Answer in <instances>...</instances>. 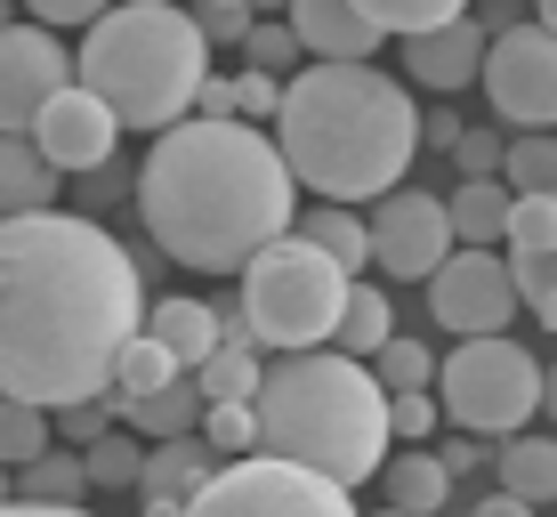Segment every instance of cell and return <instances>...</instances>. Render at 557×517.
<instances>
[{
    "label": "cell",
    "mask_w": 557,
    "mask_h": 517,
    "mask_svg": "<svg viewBox=\"0 0 557 517\" xmlns=\"http://www.w3.org/2000/svg\"><path fill=\"white\" fill-rule=\"evenodd\" d=\"M0 275H9V316H0L9 396L41 413L106 405L122 356L146 340L153 316L138 251H122L82 210H57L0 226Z\"/></svg>",
    "instance_id": "6da1fadb"
},
{
    "label": "cell",
    "mask_w": 557,
    "mask_h": 517,
    "mask_svg": "<svg viewBox=\"0 0 557 517\" xmlns=\"http://www.w3.org/2000/svg\"><path fill=\"white\" fill-rule=\"evenodd\" d=\"M138 219L153 251L195 275H251L259 251L299 235V179L275 130L251 122H178L138 162Z\"/></svg>",
    "instance_id": "7a4b0ae2"
},
{
    "label": "cell",
    "mask_w": 557,
    "mask_h": 517,
    "mask_svg": "<svg viewBox=\"0 0 557 517\" xmlns=\"http://www.w3.org/2000/svg\"><path fill=\"white\" fill-rule=\"evenodd\" d=\"M275 146L315 202L380 210L388 195H405V170L429 146V113L380 65H307L283 98Z\"/></svg>",
    "instance_id": "3957f363"
},
{
    "label": "cell",
    "mask_w": 557,
    "mask_h": 517,
    "mask_svg": "<svg viewBox=\"0 0 557 517\" xmlns=\"http://www.w3.org/2000/svg\"><path fill=\"white\" fill-rule=\"evenodd\" d=\"M259 436L275 461H299L332 485H380L396 445V396L380 389L372 364L315 348V356H275L259 396Z\"/></svg>",
    "instance_id": "277c9868"
},
{
    "label": "cell",
    "mask_w": 557,
    "mask_h": 517,
    "mask_svg": "<svg viewBox=\"0 0 557 517\" xmlns=\"http://www.w3.org/2000/svg\"><path fill=\"white\" fill-rule=\"evenodd\" d=\"M82 89L113 106L122 130H153L170 138L178 122L202 113L210 89V41L195 25V9H170V0H122L98 33L82 41Z\"/></svg>",
    "instance_id": "5b68a950"
},
{
    "label": "cell",
    "mask_w": 557,
    "mask_h": 517,
    "mask_svg": "<svg viewBox=\"0 0 557 517\" xmlns=\"http://www.w3.org/2000/svg\"><path fill=\"white\" fill-rule=\"evenodd\" d=\"M356 308V275L339 259H323L307 235H283L275 251L251 259L243 275V316H251V340L275 356H315L339 348V323Z\"/></svg>",
    "instance_id": "8992f818"
},
{
    "label": "cell",
    "mask_w": 557,
    "mask_h": 517,
    "mask_svg": "<svg viewBox=\"0 0 557 517\" xmlns=\"http://www.w3.org/2000/svg\"><path fill=\"white\" fill-rule=\"evenodd\" d=\"M549 396V364H533L517 340H460L436 372V405L460 436H525V420Z\"/></svg>",
    "instance_id": "52a82bcc"
},
{
    "label": "cell",
    "mask_w": 557,
    "mask_h": 517,
    "mask_svg": "<svg viewBox=\"0 0 557 517\" xmlns=\"http://www.w3.org/2000/svg\"><path fill=\"white\" fill-rule=\"evenodd\" d=\"M186 517H356V502L332 477L259 453V461H235V469L210 477L195 502H186Z\"/></svg>",
    "instance_id": "ba28073f"
},
{
    "label": "cell",
    "mask_w": 557,
    "mask_h": 517,
    "mask_svg": "<svg viewBox=\"0 0 557 517\" xmlns=\"http://www.w3.org/2000/svg\"><path fill=\"white\" fill-rule=\"evenodd\" d=\"M485 98L517 138H557V33H542L533 16L502 33L485 57Z\"/></svg>",
    "instance_id": "9c48e42d"
},
{
    "label": "cell",
    "mask_w": 557,
    "mask_h": 517,
    "mask_svg": "<svg viewBox=\"0 0 557 517\" xmlns=\"http://www.w3.org/2000/svg\"><path fill=\"white\" fill-rule=\"evenodd\" d=\"M65 89H82V57L33 16H9V33H0V122H9V138H33Z\"/></svg>",
    "instance_id": "30bf717a"
},
{
    "label": "cell",
    "mask_w": 557,
    "mask_h": 517,
    "mask_svg": "<svg viewBox=\"0 0 557 517\" xmlns=\"http://www.w3.org/2000/svg\"><path fill=\"white\" fill-rule=\"evenodd\" d=\"M460 235H453V210L436 195H420V186H405V195H388L372 210V267L388 283H436L453 267Z\"/></svg>",
    "instance_id": "8fae6325"
},
{
    "label": "cell",
    "mask_w": 557,
    "mask_h": 517,
    "mask_svg": "<svg viewBox=\"0 0 557 517\" xmlns=\"http://www.w3.org/2000/svg\"><path fill=\"white\" fill-rule=\"evenodd\" d=\"M429 308L460 340H509V316L525 308V292L509 275V251H453V267L429 283Z\"/></svg>",
    "instance_id": "7c38bea8"
},
{
    "label": "cell",
    "mask_w": 557,
    "mask_h": 517,
    "mask_svg": "<svg viewBox=\"0 0 557 517\" xmlns=\"http://www.w3.org/2000/svg\"><path fill=\"white\" fill-rule=\"evenodd\" d=\"M33 146L49 155L57 179H98V170L113 162V146H122V122H113L106 98H89V89H65V98L41 113Z\"/></svg>",
    "instance_id": "4fadbf2b"
},
{
    "label": "cell",
    "mask_w": 557,
    "mask_h": 517,
    "mask_svg": "<svg viewBox=\"0 0 557 517\" xmlns=\"http://www.w3.org/2000/svg\"><path fill=\"white\" fill-rule=\"evenodd\" d=\"M292 33L307 41V65H372L388 33L372 25V0H299Z\"/></svg>",
    "instance_id": "5bb4252c"
},
{
    "label": "cell",
    "mask_w": 557,
    "mask_h": 517,
    "mask_svg": "<svg viewBox=\"0 0 557 517\" xmlns=\"http://www.w3.org/2000/svg\"><path fill=\"white\" fill-rule=\"evenodd\" d=\"M485 57H493V33L476 25V16H460V25H445L436 41L405 49V73L420 89H469V82H485Z\"/></svg>",
    "instance_id": "9a60e30c"
},
{
    "label": "cell",
    "mask_w": 557,
    "mask_h": 517,
    "mask_svg": "<svg viewBox=\"0 0 557 517\" xmlns=\"http://www.w3.org/2000/svg\"><path fill=\"white\" fill-rule=\"evenodd\" d=\"M146 340H162V348L178 356L186 372H202V364L226 348V316L210 308V299H186V292H170V299H153V316H146Z\"/></svg>",
    "instance_id": "2e32d148"
},
{
    "label": "cell",
    "mask_w": 557,
    "mask_h": 517,
    "mask_svg": "<svg viewBox=\"0 0 557 517\" xmlns=\"http://www.w3.org/2000/svg\"><path fill=\"white\" fill-rule=\"evenodd\" d=\"M453 235H460V251H509V219H517V195L502 179H460L453 195Z\"/></svg>",
    "instance_id": "e0dca14e"
},
{
    "label": "cell",
    "mask_w": 557,
    "mask_h": 517,
    "mask_svg": "<svg viewBox=\"0 0 557 517\" xmlns=\"http://www.w3.org/2000/svg\"><path fill=\"white\" fill-rule=\"evenodd\" d=\"M57 170H49V155L33 138H9L0 146V202H9V219H57Z\"/></svg>",
    "instance_id": "ac0fdd59"
},
{
    "label": "cell",
    "mask_w": 557,
    "mask_h": 517,
    "mask_svg": "<svg viewBox=\"0 0 557 517\" xmlns=\"http://www.w3.org/2000/svg\"><path fill=\"white\" fill-rule=\"evenodd\" d=\"M210 461H219V453H210L202 436H178V445H146V485H138V493H146V502H195L210 477H219Z\"/></svg>",
    "instance_id": "d6986e66"
},
{
    "label": "cell",
    "mask_w": 557,
    "mask_h": 517,
    "mask_svg": "<svg viewBox=\"0 0 557 517\" xmlns=\"http://www.w3.org/2000/svg\"><path fill=\"white\" fill-rule=\"evenodd\" d=\"M493 469H502V493H517V502H557V436L525 429L509 436V445H493Z\"/></svg>",
    "instance_id": "ffe728a7"
},
{
    "label": "cell",
    "mask_w": 557,
    "mask_h": 517,
    "mask_svg": "<svg viewBox=\"0 0 557 517\" xmlns=\"http://www.w3.org/2000/svg\"><path fill=\"white\" fill-rule=\"evenodd\" d=\"M202 420H210V396H202V380L186 372L178 389H162L153 405L129 413V429H138L146 445H178V436H202Z\"/></svg>",
    "instance_id": "44dd1931"
},
{
    "label": "cell",
    "mask_w": 557,
    "mask_h": 517,
    "mask_svg": "<svg viewBox=\"0 0 557 517\" xmlns=\"http://www.w3.org/2000/svg\"><path fill=\"white\" fill-rule=\"evenodd\" d=\"M299 235L315 243L323 259H339L356 275V267H372V210H339V202H315L299 219Z\"/></svg>",
    "instance_id": "7402d4cb"
},
{
    "label": "cell",
    "mask_w": 557,
    "mask_h": 517,
    "mask_svg": "<svg viewBox=\"0 0 557 517\" xmlns=\"http://www.w3.org/2000/svg\"><path fill=\"white\" fill-rule=\"evenodd\" d=\"M178 380H186V364L170 356L162 340H138V348L122 356V372H113V413L129 420L138 405H153V396H162V389H178Z\"/></svg>",
    "instance_id": "603a6c76"
},
{
    "label": "cell",
    "mask_w": 557,
    "mask_h": 517,
    "mask_svg": "<svg viewBox=\"0 0 557 517\" xmlns=\"http://www.w3.org/2000/svg\"><path fill=\"white\" fill-rule=\"evenodd\" d=\"M98 485L89 477V453H49V461L16 469V493L9 502H49V509H82V493Z\"/></svg>",
    "instance_id": "cb8c5ba5"
},
{
    "label": "cell",
    "mask_w": 557,
    "mask_h": 517,
    "mask_svg": "<svg viewBox=\"0 0 557 517\" xmlns=\"http://www.w3.org/2000/svg\"><path fill=\"white\" fill-rule=\"evenodd\" d=\"M396 316H388V292L380 283H356V308H348V323H339V356H356V364H380L396 348Z\"/></svg>",
    "instance_id": "d4e9b609"
},
{
    "label": "cell",
    "mask_w": 557,
    "mask_h": 517,
    "mask_svg": "<svg viewBox=\"0 0 557 517\" xmlns=\"http://www.w3.org/2000/svg\"><path fill=\"white\" fill-rule=\"evenodd\" d=\"M445 461L436 453H405V461H388L380 469V493H388V509H405V517H429V509H445Z\"/></svg>",
    "instance_id": "484cf974"
},
{
    "label": "cell",
    "mask_w": 557,
    "mask_h": 517,
    "mask_svg": "<svg viewBox=\"0 0 557 517\" xmlns=\"http://www.w3.org/2000/svg\"><path fill=\"white\" fill-rule=\"evenodd\" d=\"M195 380H202L210 405H259V396H267V364H259V348H243V340H226Z\"/></svg>",
    "instance_id": "4316f807"
},
{
    "label": "cell",
    "mask_w": 557,
    "mask_h": 517,
    "mask_svg": "<svg viewBox=\"0 0 557 517\" xmlns=\"http://www.w3.org/2000/svg\"><path fill=\"white\" fill-rule=\"evenodd\" d=\"M549 259H557V195H517L509 267H549Z\"/></svg>",
    "instance_id": "83f0119b"
},
{
    "label": "cell",
    "mask_w": 557,
    "mask_h": 517,
    "mask_svg": "<svg viewBox=\"0 0 557 517\" xmlns=\"http://www.w3.org/2000/svg\"><path fill=\"white\" fill-rule=\"evenodd\" d=\"M460 16H469L460 0H372V25L396 33L405 49H412V41H436L445 25H460Z\"/></svg>",
    "instance_id": "f1b7e54d"
},
{
    "label": "cell",
    "mask_w": 557,
    "mask_h": 517,
    "mask_svg": "<svg viewBox=\"0 0 557 517\" xmlns=\"http://www.w3.org/2000/svg\"><path fill=\"white\" fill-rule=\"evenodd\" d=\"M0 453H9V469L49 461V453H57V413H41V405H16V396H9V413H0Z\"/></svg>",
    "instance_id": "f546056e"
},
{
    "label": "cell",
    "mask_w": 557,
    "mask_h": 517,
    "mask_svg": "<svg viewBox=\"0 0 557 517\" xmlns=\"http://www.w3.org/2000/svg\"><path fill=\"white\" fill-rule=\"evenodd\" d=\"M202 445L219 453L226 469H235V461H259V453H267V436H259V405H210Z\"/></svg>",
    "instance_id": "4dcf8cb0"
},
{
    "label": "cell",
    "mask_w": 557,
    "mask_h": 517,
    "mask_svg": "<svg viewBox=\"0 0 557 517\" xmlns=\"http://www.w3.org/2000/svg\"><path fill=\"white\" fill-rule=\"evenodd\" d=\"M372 372H380V389H388V396H436V372H445V364L420 348V340H396Z\"/></svg>",
    "instance_id": "1f68e13d"
},
{
    "label": "cell",
    "mask_w": 557,
    "mask_h": 517,
    "mask_svg": "<svg viewBox=\"0 0 557 517\" xmlns=\"http://www.w3.org/2000/svg\"><path fill=\"white\" fill-rule=\"evenodd\" d=\"M243 57H251V73H292V82H299V57H307V41H299V33H292V16H259V33H251V41H243Z\"/></svg>",
    "instance_id": "d6a6232c"
},
{
    "label": "cell",
    "mask_w": 557,
    "mask_h": 517,
    "mask_svg": "<svg viewBox=\"0 0 557 517\" xmlns=\"http://www.w3.org/2000/svg\"><path fill=\"white\" fill-rule=\"evenodd\" d=\"M509 195H557V138H509Z\"/></svg>",
    "instance_id": "836d02e7"
},
{
    "label": "cell",
    "mask_w": 557,
    "mask_h": 517,
    "mask_svg": "<svg viewBox=\"0 0 557 517\" xmlns=\"http://www.w3.org/2000/svg\"><path fill=\"white\" fill-rule=\"evenodd\" d=\"M89 477H98V485H146V445L113 429L106 445H89Z\"/></svg>",
    "instance_id": "e575fe53"
},
{
    "label": "cell",
    "mask_w": 557,
    "mask_h": 517,
    "mask_svg": "<svg viewBox=\"0 0 557 517\" xmlns=\"http://www.w3.org/2000/svg\"><path fill=\"white\" fill-rule=\"evenodd\" d=\"M113 420H122V413H113V396H106V405H73V413H57V445L89 453V445H106V436H113Z\"/></svg>",
    "instance_id": "d590c367"
},
{
    "label": "cell",
    "mask_w": 557,
    "mask_h": 517,
    "mask_svg": "<svg viewBox=\"0 0 557 517\" xmlns=\"http://www.w3.org/2000/svg\"><path fill=\"white\" fill-rule=\"evenodd\" d=\"M25 16H33L41 33H65V25H82V41H89V33H98L113 9H106V0H33Z\"/></svg>",
    "instance_id": "8d00e7d4"
},
{
    "label": "cell",
    "mask_w": 557,
    "mask_h": 517,
    "mask_svg": "<svg viewBox=\"0 0 557 517\" xmlns=\"http://www.w3.org/2000/svg\"><path fill=\"white\" fill-rule=\"evenodd\" d=\"M195 25H202V41H251V33H259V16L243 9V0H202V9H195Z\"/></svg>",
    "instance_id": "74e56055"
},
{
    "label": "cell",
    "mask_w": 557,
    "mask_h": 517,
    "mask_svg": "<svg viewBox=\"0 0 557 517\" xmlns=\"http://www.w3.org/2000/svg\"><path fill=\"white\" fill-rule=\"evenodd\" d=\"M436 429H445V405H436V396H396V436H405V445H429Z\"/></svg>",
    "instance_id": "f35d334b"
},
{
    "label": "cell",
    "mask_w": 557,
    "mask_h": 517,
    "mask_svg": "<svg viewBox=\"0 0 557 517\" xmlns=\"http://www.w3.org/2000/svg\"><path fill=\"white\" fill-rule=\"evenodd\" d=\"M122 195H138V170L106 162L98 179H82V219H98V210H106V202H122Z\"/></svg>",
    "instance_id": "ab89813d"
},
{
    "label": "cell",
    "mask_w": 557,
    "mask_h": 517,
    "mask_svg": "<svg viewBox=\"0 0 557 517\" xmlns=\"http://www.w3.org/2000/svg\"><path fill=\"white\" fill-rule=\"evenodd\" d=\"M436 461H445V477H469V469H485L493 461V445H469V436H445V445H436Z\"/></svg>",
    "instance_id": "60d3db41"
},
{
    "label": "cell",
    "mask_w": 557,
    "mask_h": 517,
    "mask_svg": "<svg viewBox=\"0 0 557 517\" xmlns=\"http://www.w3.org/2000/svg\"><path fill=\"white\" fill-rule=\"evenodd\" d=\"M469 517H533V502H517V493H493V502H476Z\"/></svg>",
    "instance_id": "b9f144b4"
},
{
    "label": "cell",
    "mask_w": 557,
    "mask_h": 517,
    "mask_svg": "<svg viewBox=\"0 0 557 517\" xmlns=\"http://www.w3.org/2000/svg\"><path fill=\"white\" fill-rule=\"evenodd\" d=\"M0 517H98V509H49V502H9Z\"/></svg>",
    "instance_id": "7bdbcfd3"
},
{
    "label": "cell",
    "mask_w": 557,
    "mask_h": 517,
    "mask_svg": "<svg viewBox=\"0 0 557 517\" xmlns=\"http://www.w3.org/2000/svg\"><path fill=\"white\" fill-rule=\"evenodd\" d=\"M533 25H542V33H557V0H542V9H533Z\"/></svg>",
    "instance_id": "ee69618b"
},
{
    "label": "cell",
    "mask_w": 557,
    "mask_h": 517,
    "mask_svg": "<svg viewBox=\"0 0 557 517\" xmlns=\"http://www.w3.org/2000/svg\"><path fill=\"white\" fill-rule=\"evenodd\" d=\"M533 316H542V332H557V292L542 299V308H533Z\"/></svg>",
    "instance_id": "f6af8a7d"
},
{
    "label": "cell",
    "mask_w": 557,
    "mask_h": 517,
    "mask_svg": "<svg viewBox=\"0 0 557 517\" xmlns=\"http://www.w3.org/2000/svg\"><path fill=\"white\" fill-rule=\"evenodd\" d=\"M542 413L557 420V364H549V396H542Z\"/></svg>",
    "instance_id": "bcb514c9"
},
{
    "label": "cell",
    "mask_w": 557,
    "mask_h": 517,
    "mask_svg": "<svg viewBox=\"0 0 557 517\" xmlns=\"http://www.w3.org/2000/svg\"><path fill=\"white\" fill-rule=\"evenodd\" d=\"M542 283H549V292H557V259H549V267H542Z\"/></svg>",
    "instance_id": "7dc6e473"
},
{
    "label": "cell",
    "mask_w": 557,
    "mask_h": 517,
    "mask_svg": "<svg viewBox=\"0 0 557 517\" xmlns=\"http://www.w3.org/2000/svg\"><path fill=\"white\" fill-rule=\"evenodd\" d=\"M380 517H405V509H380Z\"/></svg>",
    "instance_id": "c3c4849f"
}]
</instances>
